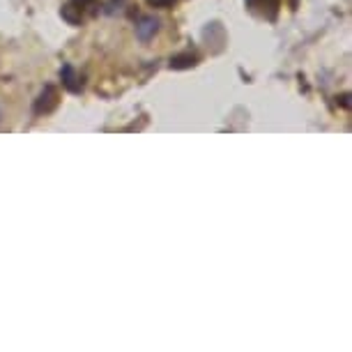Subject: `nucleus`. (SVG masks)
Segmentation results:
<instances>
[{"label":"nucleus","mask_w":352,"mask_h":352,"mask_svg":"<svg viewBox=\"0 0 352 352\" xmlns=\"http://www.w3.org/2000/svg\"><path fill=\"white\" fill-rule=\"evenodd\" d=\"M95 3L97 0H69V3L63 8V19L72 25H78L83 21L85 10L95 8Z\"/></svg>","instance_id":"obj_1"},{"label":"nucleus","mask_w":352,"mask_h":352,"mask_svg":"<svg viewBox=\"0 0 352 352\" xmlns=\"http://www.w3.org/2000/svg\"><path fill=\"white\" fill-rule=\"evenodd\" d=\"M58 106V90L53 88V85H46L42 90V95L35 99V106H32V111H35V116H46V113H51L53 109Z\"/></svg>","instance_id":"obj_2"},{"label":"nucleus","mask_w":352,"mask_h":352,"mask_svg":"<svg viewBox=\"0 0 352 352\" xmlns=\"http://www.w3.org/2000/svg\"><path fill=\"white\" fill-rule=\"evenodd\" d=\"M157 32H159V19L155 16H143L141 21L136 23V37L141 39V42H150Z\"/></svg>","instance_id":"obj_3"},{"label":"nucleus","mask_w":352,"mask_h":352,"mask_svg":"<svg viewBox=\"0 0 352 352\" xmlns=\"http://www.w3.org/2000/svg\"><path fill=\"white\" fill-rule=\"evenodd\" d=\"M60 78H63V85L69 92H81L83 90V81L78 78L76 69L72 67V65H65V67L60 69Z\"/></svg>","instance_id":"obj_4"},{"label":"nucleus","mask_w":352,"mask_h":352,"mask_svg":"<svg viewBox=\"0 0 352 352\" xmlns=\"http://www.w3.org/2000/svg\"><path fill=\"white\" fill-rule=\"evenodd\" d=\"M254 10H261L263 14H267L270 19H274L276 10H278V0H247Z\"/></svg>","instance_id":"obj_5"},{"label":"nucleus","mask_w":352,"mask_h":352,"mask_svg":"<svg viewBox=\"0 0 352 352\" xmlns=\"http://www.w3.org/2000/svg\"><path fill=\"white\" fill-rule=\"evenodd\" d=\"M196 65V56L191 53H180V56H173L170 58V67L173 69H189Z\"/></svg>","instance_id":"obj_6"},{"label":"nucleus","mask_w":352,"mask_h":352,"mask_svg":"<svg viewBox=\"0 0 352 352\" xmlns=\"http://www.w3.org/2000/svg\"><path fill=\"white\" fill-rule=\"evenodd\" d=\"M150 5H155V8H170L175 0H148Z\"/></svg>","instance_id":"obj_7"},{"label":"nucleus","mask_w":352,"mask_h":352,"mask_svg":"<svg viewBox=\"0 0 352 352\" xmlns=\"http://www.w3.org/2000/svg\"><path fill=\"white\" fill-rule=\"evenodd\" d=\"M338 99H341V102H338V104H341L343 109H350V95H341Z\"/></svg>","instance_id":"obj_8"}]
</instances>
